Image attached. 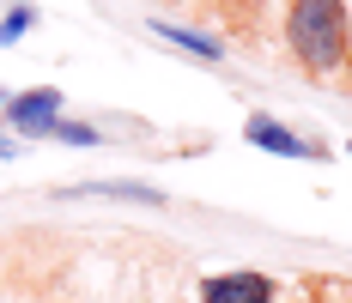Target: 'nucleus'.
Instances as JSON below:
<instances>
[{
    "label": "nucleus",
    "mask_w": 352,
    "mask_h": 303,
    "mask_svg": "<svg viewBox=\"0 0 352 303\" xmlns=\"http://www.w3.org/2000/svg\"><path fill=\"white\" fill-rule=\"evenodd\" d=\"M285 43L310 73H340L352 61V12L346 0H292Z\"/></svg>",
    "instance_id": "obj_1"
},
{
    "label": "nucleus",
    "mask_w": 352,
    "mask_h": 303,
    "mask_svg": "<svg viewBox=\"0 0 352 303\" xmlns=\"http://www.w3.org/2000/svg\"><path fill=\"white\" fill-rule=\"evenodd\" d=\"M243 139L255 146V152H274V158H304V164H316V158H322L316 139H304V134H292V128H280L274 115H249V122H243Z\"/></svg>",
    "instance_id": "obj_2"
},
{
    "label": "nucleus",
    "mask_w": 352,
    "mask_h": 303,
    "mask_svg": "<svg viewBox=\"0 0 352 303\" xmlns=\"http://www.w3.org/2000/svg\"><path fill=\"white\" fill-rule=\"evenodd\" d=\"M201 303H274V279L255 267H237V273H212L201 285Z\"/></svg>",
    "instance_id": "obj_3"
},
{
    "label": "nucleus",
    "mask_w": 352,
    "mask_h": 303,
    "mask_svg": "<svg viewBox=\"0 0 352 303\" xmlns=\"http://www.w3.org/2000/svg\"><path fill=\"white\" fill-rule=\"evenodd\" d=\"M6 122H12L19 134H49V128L61 122V91H55V85H36V91L6 98Z\"/></svg>",
    "instance_id": "obj_4"
},
{
    "label": "nucleus",
    "mask_w": 352,
    "mask_h": 303,
    "mask_svg": "<svg viewBox=\"0 0 352 303\" xmlns=\"http://www.w3.org/2000/svg\"><path fill=\"white\" fill-rule=\"evenodd\" d=\"M73 194H116V201H158V188H146V182H85V188H73Z\"/></svg>",
    "instance_id": "obj_5"
},
{
    "label": "nucleus",
    "mask_w": 352,
    "mask_h": 303,
    "mask_svg": "<svg viewBox=\"0 0 352 303\" xmlns=\"http://www.w3.org/2000/svg\"><path fill=\"white\" fill-rule=\"evenodd\" d=\"M158 36H170V43H182V49H195V55H207V61H219V43H212V36L176 31V25H158Z\"/></svg>",
    "instance_id": "obj_6"
},
{
    "label": "nucleus",
    "mask_w": 352,
    "mask_h": 303,
    "mask_svg": "<svg viewBox=\"0 0 352 303\" xmlns=\"http://www.w3.org/2000/svg\"><path fill=\"white\" fill-rule=\"evenodd\" d=\"M31 25H36V12H31V6H12V12H6V25H0V43H19V36L31 31Z\"/></svg>",
    "instance_id": "obj_7"
},
{
    "label": "nucleus",
    "mask_w": 352,
    "mask_h": 303,
    "mask_svg": "<svg viewBox=\"0 0 352 303\" xmlns=\"http://www.w3.org/2000/svg\"><path fill=\"white\" fill-rule=\"evenodd\" d=\"M49 134H55V139H67V146H98V128H85V122H55Z\"/></svg>",
    "instance_id": "obj_8"
},
{
    "label": "nucleus",
    "mask_w": 352,
    "mask_h": 303,
    "mask_svg": "<svg viewBox=\"0 0 352 303\" xmlns=\"http://www.w3.org/2000/svg\"><path fill=\"white\" fill-rule=\"evenodd\" d=\"M0 158H12V139H6V134H0Z\"/></svg>",
    "instance_id": "obj_9"
}]
</instances>
